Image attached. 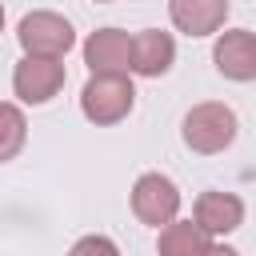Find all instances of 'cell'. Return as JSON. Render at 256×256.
<instances>
[{
  "instance_id": "obj_12",
  "label": "cell",
  "mask_w": 256,
  "mask_h": 256,
  "mask_svg": "<svg viewBox=\"0 0 256 256\" xmlns=\"http://www.w3.org/2000/svg\"><path fill=\"white\" fill-rule=\"evenodd\" d=\"M28 144V120H24V108L20 104H8L0 100V164L16 160Z\"/></svg>"
},
{
  "instance_id": "obj_15",
  "label": "cell",
  "mask_w": 256,
  "mask_h": 256,
  "mask_svg": "<svg viewBox=\"0 0 256 256\" xmlns=\"http://www.w3.org/2000/svg\"><path fill=\"white\" fill-rule=\"evenodd\" d=\"M0 28H4V4H0Z\"/></svg>"
},
{
  "instance_id": "obj_5",
  "label": "cell",
  "mask_w": 256,
  "mask_h": 256,
  "mask_svg": "<svg viewBox=\"0 0 256 256\" xmlns=\"http://www.w3.org/2000/svg\"><path fill=\"white\" fill-rule=\"evenodd\" d=\"M68 72H64V60H44V56H24L16 68H12V92L20 104H48L60 96Z\"/></svg>"
},
{
  "instance_id": "obj_6",
  "label": "cell",
  "mask_w": 256,
  "mask_h": 256,
  "mask_svg": "<svg viewBox=\"0 0 256 256\" xmlns=\"http://www.w3.org/2000/svg\"><path fill=\"white\" fill-rule=\"evenodd\" d=\"M212 64L224 80L252 84L256 80V32L248 28H220L212 44Z\"/></svg>"
},
{
  "instance_id": "obj_16",
  "label": "cell",
  "mask_w": 256,
  "mask_h": 256,
  "mask_svg": "<svg viewBox=\"0 0 256 256\" xmlns=\"http://www.w3.org/2000/svg\"><path fill=\"white\" fill-rule=\"evenodd\" d=\"M92 4H112V0H92Z\"/></svg>"
},
{
  "instance_id": "obj_1",
  "label": "cell",
  "mask_w": 256,
  "mask_h": 256,
  "mask_svg": "<svg viewBox=\"0 0 256 256\" xmlns=\"http://www.w3.org/2000/svg\"><path fill=\"white\" fill-rule=\"evenodd\" d=\"M236 132H240V120H236V112H232L228 104H220V100H200V104H192V108L184 112V120H180V140H184V148L196 152V156H216V152L232 148Z\"/></svg>"
},
{
  "instance_id": "obj_9",
  "label": "cell",
  "mask_w": 256,
  "mask_h": 256,
  "mask_svg": "<svg viewBox=\"0 0 256 256\" xmlns=\"http://www.w3.org/2000/svg\"><path fill=\"white\" fill-rule=\"evenodd\" d=\"M168 20L184 36H216L228 20V0H168Z\"/></svg>"
},
{
  "instance_id": "obj_8",
  "label": "cell",
  "mask_w": 256,
  "mask_h": 256,
  "mask_svg": "<svg viewBox=\"0 0 256 256\" xmlns=\"http://www.w3.org/2000/svg\"><path fill=\"white\" fill-rule=\"evenodd\" d=\"M192 220L208 232V236H232L240 224H244V200L236 192H220V188H208L196 196L192 204Z\"/></svg>"
},
{
  "instance_id": "obj_3",
  "label": "cell",
  "mask_w": 256,
  "mask_h": 256,
  "mask_svg": "<svg viewBox=\"0 0 256 256\" xmlns=\"http://www.w3.org/2000/svg\"><path fill=\"white\" fill-rule=\"evenodd\" d=\"M16 40L24 48V56H44V60H64L76 44V28L52 12V8H36L16 24Z\"/></svg>"
},
{
  "instance_id": "obj_7",
  "label": "cell",
  "mask_w": 256,
  "mask_h": 256,
  "mask_svg": "<svg viewBox=\"0 0 256 256\" xmlns=\"http://www.w3.org/2000/svg\"><path fill=\"white\" fill-rule=\"evenodd\" d=\"M176 64V40L172 32H160V28H144L132 36V76H144V80H160L168 76Z\"/></svg>"
},
{
  "instance_id": "obj_11",
  "label": "cell",
  "mask_w": 256,
  "mask_h": 256,
  "mask_svg": "<svg viewBox=\"0 0 256 256\" xmlns=\"http://www.w3.org/2000/svg\"><path fill=\"white\" fill-rule=\"evenodd\" d=\"M212 248V236L196 224V220H172V224H164L160 228V236H156V252L160 256H204Z\"/></svg>"
},
{
  "instance_id": "obj_13",
  "label": "cell",
  "mask_w": 256,
  "mask_h": 256,
  "mask_svg": "<svg viewBox=\"0 0 256 256\" xmlns=\"http://www.w3.org/2000/svg\"><path fill=\"white\" fill-rule=\"evenodd\" d=\"M68 256H120V248H116V240H112V236L92 232V236H80V240L68 248Z\"/></svg>"
},
{
  "instance_id": "obj_4",
  "label": "cell",
  "mask_w": 256,
  "mask_h": 256,
  "mask_svg": "<svg viewBox=\"0 0 256 256\" xmlns=\"http://www.w3.org/2000/svg\"><path fill=\"white\" fill-rule=\"evenodd\" d=\"M128 200H132V216H136L140 224H152V228L172 224V220L180 216V204H184L176 180L164 176V172H144V176H136Z\"/></svg>"
},
{
  "instance_id": "obj_10",
  "label": "cell",
  "mask_w": 256,
  "mask_h": 256,
  "mask_svg": "<svg viewBox=\"0 0 256 256\" xmlns=\"http://www.w3.org/2000/svg\"><path fill=\"white\" fill-rule=\"evenodd\" d=\"M88 72H128L132 68V36L120 28H96L84 40Z\"/></svg>"
},
{
  "instance_id": "obj_2",
  "label": "cell",
  "mask_w": 256,
  "mask_h": 256,
  "mask_svg": "<svg viewBox=\"0 0 256 256\" xmlns=\"http://www.w3.org/2000/svg\"><path fill=\"white\" fill-rule=\"evenodd\" d=\"M132 108H136V88L128 72H92L80 88V112L96 128H112L128 120Z\"/></svg>"
},
{
  "instance_id": "obj_14",
  "label": "cell",
  "mask_w": 256,
  "mask_h": 256,
  "mask_svg": "<svg viewBox=\"0 0 256 256\" xmlns=\"http://www.w3.org/2000/svg\"><path fill=\"white\" fill-rule=\"evenodd\" d=\"M204 256H240V252H236V248H228V244H212Z\"/></svg>"
}]
</instances>
